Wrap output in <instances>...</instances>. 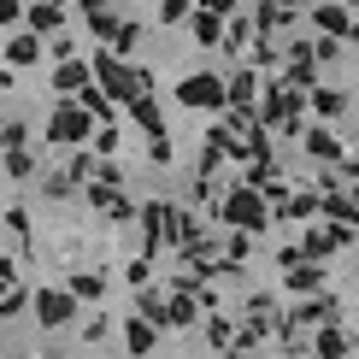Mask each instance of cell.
<instances>
[{"label": "cell", "instance_id": "6da1fadb", "mask_svg": "<svg viewBox=\"0 0 359 359\" xmlns=\"http://www.w3.org/2000/svg\"><path fill=\"white\" fill-rule=\"evenodd\" d=\"M224 218L242 224V230H259V224H265V201H259L253 189H236V194H230V206H224Z\"/></svg>", "mask_w": 359, "mask_h": 359}, {"label": "cell", "instance_id": "7a4b0ae2", "mask_svg": "<svg viewBox=\"0 0 359 359\" xmlns=\"http://www.w3.org/2000/svg\"><path fill=\"white\" fill-rule=\"evenodd\" d=\"M183 100H189V107H224V83L218 77H189L183 83Z\"/></svg>", "mask_w": 359, "mask_h": 359}, {"label": "cell", "instance_id": "3957f363", "mask_svg": "<svg viewBox=\"0 0 359 359\" xmlns=\"http://www.w3.org/2000/svg\"><path fill=\"white\" fill-rule=\"evenodd\" d=\"M312 18H318V29H324V36H330V41H336V36H348V29H353V24H348V12H341L336 0H330V6H318V12H312Z\"/></svg>", "mask_w": 359, "mask_h": 359}, {"label": "cell", "instance_id": "277c9868", "mask_svg": "<svg viewBox=\"0 0 359 359\" xmlns=\"http://www.w3.org/2000/svg\"><path fill=\"white\" fill-rule=\"evenodd\" d=\"M306 147H312V159H341V142L330 136V130H312Z\"/></svg>", "mask_w": 359, "mask_h": 359}, {"label": "cell", "instance_id": "5b68a950", "mask_svg": "<svg viewBox=\"0 0 359 359\" xmlns=\"http://www.w3.org/2000/svg\"><path fill=\"white\" fill-rule=\"evenodd\" d=\"M341 107H348V100H341L336 88H312V112H318V118H336Z\"/></svg>", "mask_w": 359, "mask_h": 359}, {"label": "cell", "instance_id": "8992f818", "mask_svg": "<svg viewBox=\"0 0 359 359\" xmlns=\"http://www.w3.org/2000/svg\"><path fill=\"white\" fill-rule=\"evenodd\" d=\"M318 283H324V271H318V265H294V271H289V289H318Z\"/></svg>", "mask_w": 359, "mask_h": 359}, {"label": "cell", "instance_id": "52a82bcc", "mask_svg": "<svg viewBox=\"0 0 359 359\" xmlns=\"http://www.w3.org/2000/svg\"><path fill=\"white\" fill-rule=\"evenodd\" d=\"M253 88H259V77H253V71H242V77L224 88V100H242V107H248V100H253Z\"/></svg>", "mask_w": 359, "mask_h": 359}, {"label": "cell", "instance_id": "ba28073f", "mask_svg": "<svg viewBox=\"0 0 359 359\" xmlns=\"http://www.w3.org/2000/svg\"><path fill=\"white\" fill-rule=\"evenodd\" d=\"M318 353H324V359H341V353H348V341H341L336 330H324V336H318Z\"/></svg>", "mask_w": 359, "mask_h": 359}, {"label": "cell", "instance_id": "9c48e42d", "mask_svg": "<svg viewBox=\"0 0 359 359\" xmlns=\"http://www.w3.org/2000/svg\"><path fill=\"white\" fill-rule=\"evenodd\" d=\"M194 29H201L194 41H218V18H212V12H201V18H194Z\"/></svg>", "mask_w": 359, "mask_h": 359}, {"label": "cell", "instance_id": "30bf717a", "mask_svg": "<svg viewBox=\"0 0 359 359\" xmlns=\"http://www.w3.org/2000/svg\"><path fill=\"white\" fill-rule=\"evenodd\" d=\"M336 6H341V12H348V6H359V0H336Z\"/></svg>", "mask_w": 359, "mask_h": 359}, {"label": "cell", "instance_id": "8fae6325", "mask_svg": "<svg viewBox=\"0 0 359 359\" xmlns=\"http://www.w3.org/2000/svg\"><path fill=\"white\" fill-rule=\"evenodd\" d=\"M283 6H301V0H283Z\"/></svg>", "mask_w": 359, "mask_h": 359}]
</instances>
